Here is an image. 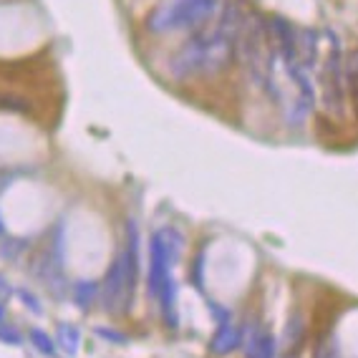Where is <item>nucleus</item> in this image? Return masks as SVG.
I'll return each mask as SVG.
<instances>
[{
    "label": "nucleus",
    "mask_w": 358,
    "mask_h": 358,
    "mask_svg": "<svg viewBox=\"0 0 358 358\" xmlns=\"http://www.w3.org/2000/svg\"><path fill=\"white\" fill-rule=\"evenodd\" d=\"M237 51L243 64L248 66L250 76L255 78L260 89L268 94H278L275 83H273V58H275V48L270 41V28L265 26V20L257 13H250L243 20L240 36H237Z\"/></svg>",
    "instance_id": "nucleus-1"
},
{
    "label": "nucleus",
    "mask_w": 358,
    "mask_h": 358,
    "mask_svg": "<svg viewBox=\"0 0 358 358\" xmlns=\"http://www.w3.org/2000/svg\"><path fill=\"white\" fill-rule=\"evenodd\" d=\"M136 227L129 222V245L116 255L103 278V306L111 315L129 313L136 288Z\"/></svg>",
    "instance_id": "nucleus-2"
},
{
    "label": "nucleus",
    "mask_w": 358,
    "mask_h": 358,
    "mask_svg": "<svg viewBox=\"0 0 358 358\" xmlns=\"http://www.w3.org/2000/svg\"><path fill=\"white\" fill-rule=\"evenodd\" d=\"M320 103L331 116L341 119L345 109V76H343V58H341L338 41L331 36V51L326 56V64L320 71Z\"/></svg>",
    "instance_id": "nucleus-3"
},
{
    "label": "nucleus",
    "mask_w": 358,
    "mask_h": 358,
    "mask_svg": "<svg viewBox=\"0 0 358 358\" xmlns=\"http://www.w3.org/2000/svg\"><path fill=\"white\" fill-rule=\"evenodd\" d=\"M217 6V0H174L172 6L157 10L149 26L154 31H174V28H194L205 23Z\"/></svg>",
    "instance_id": "nucleus-4"
},
{
    "label": "nucleus",
    "mask_w": 358,
    "mask_h": 358,
    "mask_svg": "<svg viewBox=\"0 0 358 358\" xmlns=\"http://www.w3.org/2000/svg\"><path fill=\"white\" fill-rule=\"evenodd\" d=\"M240 343H243V326H237L232 320H224L222 326H220V331L215 333V338H212V353L227 356Z\"/></svg>",
    "instance_id": "nucleus-5"
},
{
    "label": "nucleus",
    "mask_w": 358,
    "mask_h": 358,
    "mask_svg": "<svg viewBox=\"0 0 358 358\" xmlns=\"http://www.w3.org/2000/svg\"><path fill=\"white\" fill-rule=\"evenodd\" d=\"M306 336H308V323L303 318V313L295 310L288 318V323H285V331H282V348H285V353L301 351L303 343H306Z\"/></svg>",
    "instance_id": "nucleus-6"
},
{
    "label": "nucleus",
    "mask_w": 358,
    "mask_h": 358,
    "mask_svg": "<svg viewBox=\"0 0 358 358\" xmlns=\"http://www.w3.org/2000/svg\"><path fill=\"white\" fill-rule=\"evenodd\" d=\"M248 358H275V336L268 331H252L248 341Z\"/></svg>",
    "instance_id": "nucleus-7"
},
{
    "label": "nucleus",
    "mask_w": 358,
    "mask_h": 358,
    "mask_svg": "<svg viewBox=\"0 0 358 358\" xmlns=\"http://www.w3.org/2000/svg\"><path fill=\"white\" fill-rule=\"evenodd\" d=\"M318 36L310 28H301L298 31V66L310 69L315 64V51H318Z\"/></svg>",
    "instance_id": "nucleus-8"
},
{
    "label": "nucleus",
    "mask_w": 358,
    "mask_h": 358,
    "mask_svg": "<svg viewBox=\"0 0 358 358\" xmlns=\"http://www.w3.org/2000/svg\"><path fill=\"white\" fill-rule=\"evenodd\" d=\"M343 76H345V91H348L353 109L358 114V48H351L348 56L343 58Z\"/></svg>",
    "instance_id": "nucleus-9"
},
{
    "label": "nucleus",
    "mask_w": 358,
    "mask_h": 358,
    "mask_svg": "<svg viewBox=\"0 0 358 358\" xmlns=\"http://www.w3.org/2000/svg\"><path fill=\"white\" fill-rule=\"evenodd\" d=\"M78 345H81V333L73 323H61L58 326V348L69 356H76Z\"/></svg>",
    "instance_id": "nucleus-10"
},
{
    "label": "nucleus",
    "mask_w": 358,
    "mask_h": 358,
    "mask_svg": "<svg viewBox=\"0 0 358 358\" xmlns=\"http://www.w3.org/2000/svg\"><path fill=\"white\" fill-rule=\"evenodd\" d=\"M313 358H343L341 356V345L336 341V336H323L318 338L313 348Z\"/></svg>",
    "instance_id": "nucleus-11"
},
{
    "label": "nucleus",
    "mask_w": 358,
    "mask_h": 358,
    "mask_svg": "<svg viewBox=\"0 0 358 358\" xmlns=\"http://www.w3.org/2000/svg\"><path fill=\"white\" fill-rule=\"evenodd\" d=\"M96 293H99V288H96V282H78L76 285V306H81L83 310L86 308H91V303L96 301Z\"/></svg>",
    "instance_id": "nucleus-12"
},
{
    "label": "nucleus",
    "mask_w": 358,
    "mask_h": 358,
    "mask_svg": "<svg viewBox=\"0 0 358 358\" xmlns=\"http://www.w3.org/2000/svg\"><path fill=\"white\" fill-rule=\"evenodd\" d=\"M31 343L36 345V351L43 353V356H53V351H56L53 341L48 338L43 331H38V328H33V331H31Z\"/></svg>",
    "instance_id": "nucleus-13"
},
{
    "label": "nucleus",
    "mask_w": 358,
    "mask_h": 358,
    "mask_svg": "<svg viewBox=\"0 0 358 358\" xmlns=\"http://www.w3.org/2000/svg\"><path fill=\"white\" fill-rule=\"evenodd\" d=\"M0 341L8 345H20V333L15 331L13 326H6V323H0Z\"/></svg>",
    "instance_id": "nucleus-14"
},
{
    "label": "nucleus",
    "mask_w": 358,
    "mask_h": 358,
    "mask_svg": "<svg viewBox=\"0 0 358 358\" xmlns=\"http://www.w3.org/2000/svg\"><path fill=\"white\" fill-rule=\"evenodd\" d=\"M96 336H101V338L114 341V343H127V336H122V333L109 331V328H96Z\"/></svg>",
    "instance_id": "nucleus-15"
},
{
    "label": "nucleus",
    "mask_w": 358,
    "mask_h": 358,
    "mask_svg": "<svg viewBox=\"0 0 358 358\" xmlns=\"http://www.w3.org/2000/svg\"><path fill=\"white\" fill-rule=\"evenodd\" d=\"M282 358H301V356H298V353H285Z\"/></svg>",
    "instance_id": "nucleus-16"
},
{
    "label": "nucleus",
    "mask_w": 358,
    "mask_h": 358,
    "mask_svg": "<svg viewBox=\"0 0 358 358\" xmlns=\"http://www.w3.org/2000/svg\"><path fill=\"white\" fill-rule=\"evenodd\" d=\"M3 315H6V310H3V306H0V320H3Z\"/></svg>",
    "instance_id": "nucleus-17"
},
{
    "label": "nucleus",
    "mask_w": 358,
    "mask_h": 358,
    "mask_svg": "<svg viewBox=\"0 0 358 358\" xmlns=\"http://www.w3.org/2000/svg\"><path fill=\"white\" fill-rule=\"evenodd\" d=\"M0 230H3V227H0Z\"/></svg>",
    "instance_id": "nucleus-18"
}]
</instances>
